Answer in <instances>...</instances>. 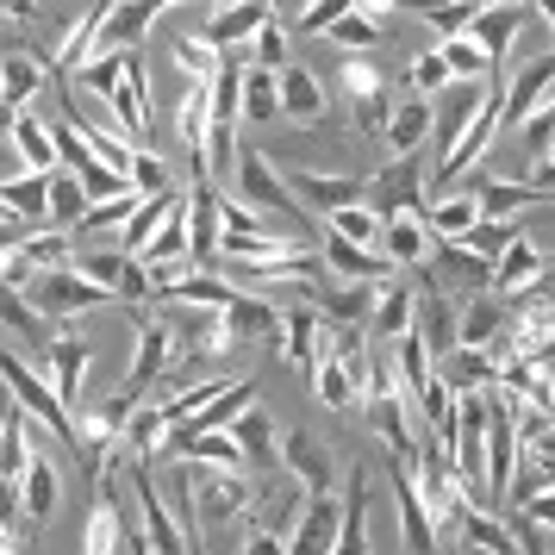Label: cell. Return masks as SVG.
Wrapping results in <instances>:
<instances>
[{
    "label": "cell",
    "mask_w": 555,
    "mask_h": 555,
    "mask_svg": "<svg viewBox=\"0 0 555 555\" xmlns=\"http://www.w3.org/2000/svg\"><path fill=\"white\" fill-rule=\"evenodd\" d=\"M81 212H88V194H81L76 169H51V225L56 231H76Z\"/></svg>",
    "instance_id": "ab89813d"
},
{
    "label": "cell",
    "mask_w": 555,
    "mask_h": 555,
    "mask_svg": "<svg viewBox=\"0 0 555 555\" xmlns=\"http://www.w3.org/2000/svg\"><path fill=\"white\" fill-rule=\"evenodd\" d=\"M20 262H26L31 275H51V269H69V262H76V237H69V231H56V225L26 231V250H20Z\"/></svg>",
    "instance_id": "836d02e7"
},
{
    "label": "cell",
    "mask_w": 555,
    "mask_h": 555,
    "mask_svg": "<svg viewBox=\"0 0 555 555\" xmlns=\"http://www.w3.org/2000/svg\"><path fill=\"white\" fill-rule=\"evenodd\" d=\"M169 56H176V69H181L188 81H212L219 69H225V51H212L201 31H181L176 51H169Z\"/></svg>",
    "instance_id": "f35d334b"
},
{
    "label": "cell",
    "mask_w": 555,
    "mask_h": 555,
    "mask_svg": "<svg viewBox=\"0 0 555 555\" xmlns=\"http://www.w3.org/2000/svg\"><path fill=\"white\" fill-rule=\"evenodd\" d=\"M412 337L430 350V362H443L450 350H462V344H455V306H450V294H437V287H430V294H418Z\"/></svg>",
    "instance_id": "cb8c5ba5"
},
{
    "label": "cell",
    "mask_w": 555,
    "mask_h": 555,
    "mask_svg": "<svg viewBox=\"0 0 555 555\" xmlns=\"http://www.w3.org/2000/svg\"><path fill=\"white\" fill-rule=\"evenodd\" d=\"M287 194H294V206H300L306 219H331L337 206H356L362 201V188L369 181H356V176H325V169H287Z\"/></svg>",
    "instance_id": "277c9868"
},
{
    "label": "cell",
    "mask_w": 555,
    "mask_h": 555,
    "mask_svg": "<svg viewBox=\"0 0 555 555\" xmlns=\"http://www.w3.org/2000/svg\"><path fill=\"white\" fill-rule=\"evenodd\" d=\"M437 131V106L425 101V94H400L393 101V113H387V131H380L375 144L387 163H400V156H418L425 151V138Z\"/></svg>",
    "instance_id": "8992f818"
},
{
    "label": "cell",
    "mask_w": 555,
    "mask_h": 555,
    "mask_svg": "<svg viewBox=\"0 0 555 555\" xmlns=\"http://www.w3.org/2000/svg\"><path fill=\"white\" fill-rule=\"evenodd\" d=\"M455 530H462V543H468V550L525 555V543H518V530H512V518H500L493 505H462V512H455Z\"/></svg>",
    "instance_id": "7402d4cb"
},
{
    "label": "cell",
    "mask_w": 555,
    "mask_h": 555,
    "mask_svg": "<svg viewBox=\"0 0 555 555\" xmlns=\"http://www.w3.org/2000/svg\"><path fill=\"white\" fill-rule=\"evenodd\" d=\"M319 225L331 231V237H344V244H356V250H380V212L369 201L356 206H337L331 219H319Z\"/></svg>",
    "instance_id": "e575fe53"
},
{
    "label": "cell",
    "mask_w": 555,
    "mask_h": 555,
    "mask_svg": "<svg viewBox=\"0 0 555 555\" xmlns=\"http://www.w3.org/2000/svg\"><path fill=\"white\" fill-rule=\"evenodd\" d=\"M244 63H256V69H287V63H294V38L281 26V13L244 44Z\"/></svg>",
    "instance_id": "60d3db41"
},
{
    "label": "cell",
    "mask_w": 555,
    "mask_h": 555,
    "mask_svg": "<svg viewBox=\"0 0 555 555\" xmlns=\"http://www.w3.org/2000/svg\"><path fill=\"white\" fill-rule=\"evenodd\" d=\"M425 225H430V237H437V244H462V237L480 225V201L468 194V188L437 194V201L425 206Z\"/></svg>",
    "instance_id": "d4e9b609"
},
{
    "label": "cell",
    "mask_w": 555,
    "mask_h": 555,
    "mask_svg": "<svg viewBox=\"0 0 555 555\" xmlns=\"http://www.w3.org/2000/svg\"><path fill=\"white\" fill-rule=\"evenodd\" d=\"M7 138H13V151H20V163H26L31 176H51V169H63V156H56V138H51V126H44L38 113H20Z\"/></svg>",
    "instance_id": "f1b7e54d"
},
{
    "label": "cell",
    "mask_w": 555,
    "mask_h": 555,
    "mask_svg": "<svg viewBox=\"0 0 555 555\" xmlns=\"http://www.w3.org/2000/svg\"><path fill=\"white\" fill-rule=\"evenodd\" d=\"M31 13H38V0H0V20H13V26H31Z\"/></svg>",
    "instance_id": "681fc988"
},
{
    "label": "cell",
    "mask_w": 555,
    "mask_h": 555,
    "mask_svg": "<svg viewBox=\"0 0 555 555\" xmlns=\"http://www.w3.org/2000/svg\"><path fill=\"white\" fill-rule=\"evenodd\" d=\"M0 201L13 219H26V225H51V176H13L0 181Z\"/></svg>",
    "instance_id": "1f68e13d"
},
{
    "label": "cell",
    "mask_w": 555,
    "mask_h": 555,
    "mask_svg": "<svg viewBox=\"0 0 555 555\" xmlns=\"http://www.w3.org/2000/svg\"><path fill=\"white\" fill-rule=\"evenodd\" d=\"M126 181H131V194H138V201H156V194H176V181H169V163H163V156H151V151H131Z\"/></svg>",
    "instance_id": "7bdbcfd3"
},
{
    "label": "cell",
    "mask_w": 555,
    "mask_h": 555,
    "mask_svg": "<svg viewBox=\"0 0 555 555\" xmlns=\"http://www.w3.org/2000/svg\"><path fill=\"white\" fill-rule=\"evenodd\" d=\"M412 312H418V287L387 281L375 294V312H369V344H400L405 331H412Z\"/></svg>",
    "instance_id": "603a6c76"
},
{
    "label": "cell",
    "mask_w": 555,
    "mask_h": 555,
    "mask_svg": "<svg viewBox=\"0 0 555 555\" xmlns=\"http://www.w3.org/2000/svg\"><path fill=\"white\" fill-rule=\"evenodd\" d=\"M81 194H88V206H101V201H119V194H131V181L119 176V169H106L101 156H94V163H88V169H81Z\"/></svg>",
    "instance_id": "7dc6e473"
},
{
    "label": "cell",
    "mask_w": 555,
    "mask_h": 555,
    "mask_svg": "<svg viewBox=\"0 0 555 555\" xmlns=\"http://www.w3.org/2000/svg\"><path fill=\"white\" fill-rule=\"evenodd\" d=\"M88 362H94V356H88V344L63 331V337H51V350L38 356L31 369L51 380V393H56L63 405H69V412H76V405H81V387H88Z\"/></svg>",
    "instance_id": "ba28073f"
},
{
    "label": "cell",
    "mask_w": 555,
    "mask_h": 555,
    "mask_svg": "<svg viewBox=\"0 0 555 555\" xmlns=\"http://www.w3.org/2000/svg\"><path fill=\"white\" fill-rule=\"evenodd\" d=\"M505 325H512V306H505L493 287L475 294L468 306H455V344H462V350H487Z\"/></svg>",
    "instance_id": "44dd1931"
},
{
    "label": "cell",
    "mask_w": 555,
    "mask_h": 555,
    "mask_svg": "<svg viewBox=\"0 0 555 555\" xmlns=\"http://www.w3.org/2000/svg\"><path fill=\"white\" fill-rule=\"evenodd\" d=\"M319 262H325L331 281H375V287H387L393 281V269H387V256L380 250H356V244H344V237H319Z\"/></svg>",
    "instance_id": "ffe728a7"
},
{
    "label": "cell",
    "mask_w": 555,
    "mask_h": 555,
    "mask_svg": "<svg viewBox=\"0 0 555 555\" xmlns=\"http://www.w3.org/2000/svg\"><path fill=\"white\" fill-rule=\"evenodd\" d=\"M518 219H480L475 231H468V237H462V250L468 256H480V262H487V269H493V256L505 250V244H512V237H518Z\"/></svg>",
    "instance_id": "f6af8a7d"
},
{
    "label": "cell",
    "mask_w": 555,
    "mask_h": 555,
    "mask_svg": "<svg viewBox=\"0 0 555 555\" xmlns=\"http://www.w3.org/2000/svg\"><path fill=\"white\" fill-rule=\"evenodd\" d=\"M369 500H375L369 468H350V480H344V525H337L331 555H375V543H369Z\"/></svg>",
    "instance_id": "e0dca14e"
},
{
    "label": "cell",
    "mask_w": 555,
    "mask_h": 555,
    "mask_svg": "<svg viewBox=\"0 0 555 555\" xmlns=\"http://www.w3.org/2000/svg\"><path fill=\"white\" fill-rule=\"evenodd\" d=\"M468 194L480 201V219H518V212H530V206L550 201L537 181H505V176H487V169L468 176Z\"/></svg>",
    "instance_id": "5bb4252c"
},
{
    "label": "cell",
    "mask_w": 555,
    "mask_h": 555,
    "mask_svg": "<svg viewBox=\"0 0 555 555\" xmlns=\"http://www.w3.org/2000/svg\"><path fill=\"white\" fill-rule=\"evenodd\" d=\"M430 250H437V237H430L425 212H393V219H380V256H387L393 275H400V269H425Z\"/></svg>",
    "instance_id": "8fae6325"
},
{
    "label": "cell",
    "mask_w": 555,
    "mask_h": 555,
    "mask_svg": "<svg viewBox=\"0 0 555 555\" xmlns=\"http://www.w3.org/2000/svg\"><path fill=\"white\" fill-rule=\"evenodd\" d=\"M543 269H550V256L537 250L525 231H518V237L493 256V281H487V287H493L500 300H518V294H530V287H537V275H543Z\"/></svg>",
    "instance_id": "9a60e30c"
},
{
    "label": "cell",
    "mask_w": 555,
    "mask_h": 555,
    "mask_svg": "<svg viewBox=\"0 0 555 555\" xmlns=\"http://www.w3.org/2000/svg\"><path fill=\"white\" fill-rule=\"evenodd\" d=\"M231 194H237V201H250L256 212H275L287 231H306V237H319V231H312V219H306L300 206H294L287 181L275 176V163H269L262 151H250V144L237 151V188H231Z\"/></svg>",
    "instance_id": "6da1fadb"
},
{
    "label": "cell",
    "mask_w": 555,
    "mask_h": 555,
    "mask_svg": "<svg viewBox=\"0 0 555 555\" xmlns=\"http://www.w3.org/2000/svg\"><path fill=\"white\" fill-rule=\"evenodd\" d=\"M281 468H287V480H300L306 493H337V480H331V450L312 430H287V437H281Z\"/></svg>",
    "instance_id": "2e32d148"
},
{
    "label": "cell",
    "mask_w": 555,
    "mask_h": 555,
    "mask_svg": "<svg viewBox=\"0 0 555 555\" xmlns=\"http://www.w3.org/2000/svg\"><path fill=\"white\" fill-rule=\"evenodd\" d=\"M312 400L331 405V412H350V405L362 400V387H356V375L337 356H319V362H312Z\"/></svg>",
    "instance_id": "d590c367"
},
{
    "label": "cell",
    "mask_w": 555,
    "mask_h": 555,
    "mask_svg": "<svg viewBox=\"0 0 555 555\" xmlns=\"http://www.w3.org/2000/svg\"><path fill=\"white\" fill-rule=\"evenodd\" d=\"M206 126H212V81H188V94L176 106V138L188 151V163L206 151Z\"/></svg>",
    "instance_id": "f546056e"
},
{
    "label": "cell",
    "mask_w": 555,
    "mask_h": 555,
    "mask_svg": "<svg viewBox=\"0 0 555 555\" xmlns=\"http://www.w3.org/2000/svg\"><path fill=\"white\" fill-rule=\"evenodd\" d=\"M0 380H7V393H13V405H20V412H31L38 425L56 430V437H63V443L76 450V418H69V405L56 400V393H51V380L38 375L31 362H20L13 350H0Z\"/></svg>",
    "instance_id": "3957f363"
},
{
    "label": "cell",
    "mask_w": 555,
    "mask_h": 555,
    "mask_svg": "<svg viewBox=\"0 0 555 555\" xmlns=\"http://www.w3.org/2000/svg\"><path fill=\"white\" fill-rule=\"evenodd\" d=\"M437 375L450 380V393H487V387L500 380V362L487 350H450L437 362Z\"/></svg>",
    "instance_id": "4dcf8cb0"
},
{
    "label": "cell",
    "mask_w": 555,
    "mask_h": 555,
    "mask_svg": "<svg viewBox=\"0 0 555 555\" xmlns=\"http://www.w3.org/2000/svg\"><path fill=\"white\" fill-rule=\"evenodd\" d=\"M0 81H7V106H13V113H31V101H38L44 81H51V63H44L38 51L0 56Z\"/></svg>",
    "instance_id": "4316f807"
},
{
    "label": "cell",
    "mask_w": 555,
    "mask_h": 555,
    "mask_svg": "<svg viewBox=\"0 0 555 555\" xmlns=\"http://www.w3.org/2000/svg\"><path fill=\"white\" fill-rule=\"evenodd\" d=\"M13 500H20V525H51L56 500H63V480H56V462L44 450V437L31 443V462L20 475V487H13Z\"/></svg>",
    "instance_id": "9c48e42d"
},
{
    "label": "cell",
    "mask_w": 555,
    "mask_h": 555,
    "mask_svg": "<svg viewBox=\"0 0 555 555\" xmlns=\"http://www.w3.org/2000/svg\"><path fill=\"white\" fill-rule=\"evenodd\" d=\"M344 13H356V0H312V7L300 13V31H312V38H325V31L337 26V20H344Z\"/></svg>",
    "instance_id": "c3c4849f"
},
{
    "label": "cell",
    "mask_w": 555,
    "mask_h": 555,
    "mask_svg": "<svg viewBox=\"0 0 555 555\" xmlns=\"http://www.w3.org/2000/svg\"><path fill=\"white\" fill-rule=\"evenodd\" d=\"M219 237H225V225H219V194L212 188H188V250H194V262H212L219 256Z\"/></svg>",
    "instance_id": "83f0119b"
},
{
    "label": "cell",
    "mask_w": 555,
    "mask_h": 555,
    "mask_svg": "<svg viewBox=\"0 0 555 555\" xmlns=\"http://www.w3.org/2000/svg\"><path fill=\"white\" fill-rule=\"evenodd\" d=\"M369 206H375L380 219H393V212H425V206H418V169H412V156H400V163L380 169Z\"/></svg>",
    "instance_id": "484cf974"
},
{
    "label": "cell",
    "mask_w": 555,
    "mask_h": 555,
    "mask_svg": "<svg viewBox=\"0 0 555 555\" xmlns=\"http://www.w3.org/2000/svg\"><path fill=\"white\" fill-rule=\"evenodd\" d=\"M393 7H405V13H425V20H443L455 0H393Z\"/></svg>",
    "instance_id": "f907efd6"
},
{
    "label": "cell",
    "mask_w": 555,
    "mask_h": 555,
    "mask_svg": "<svg viewBox=\"0 0 555 555\" xmlns=\"http://www.w3.org/2000/svg\"><path fill=\"white\" fill-rule=\"evenodd\" d=\"M468 555H493V550H468Z\"/></svg>",
    "instance_id": "db71d44e"
},
{
    "label": "cell",
    "mask_w": 555,
    "mask_h": 555,
    "mask_svg": "<svg viewBox=\"0 0 555 555\" xmlns=\"http://www.w3.org/2000/svg\"><path fill=\"white\" fill-rule=\"evenodd\" d=\"M231 437H237V450H244V462H250V468H275V462H281V437H275V425H269L256 405L237 418V425H231Z\"/></svg>",
    "instance_id": "8d00e7d4"
},
{
    "label": "cell",
    "mask_w": 555,
    "mask_h": 555,
    "mask_svg": "<svg viewBox=\"0 0 555 555\" xmlns=\"http://www.w3.org/2000/svg\"><path fill=\"white\" fill-rule=\"evenodd\" d=\"M106 106H113V119H119V131H126V144L138 138V131H151V76H144V51H131L126 81L106 94ZM131 151H138V144H131Z\"/></svg>",
    "instance_id": "d6986e66"
},
{
    "label": "cell",
    "mask_w": 555,
    "mask_h": 555,
    "mask_svg": "<svg viewBox=\"0 0 555 555\" xmlns=\"http://www.w3.org/2000/svg\"><path fill=\"white\" fill-rule=\"evenodd\" d=\"M337 88H344L356 106L375 101V94H387V76H380V51H350V56H344V63H337Z\"/></svg>",
    "instance_id": "74e56055"
},
{
    "label": "cell",
    "mask_w": 555,
    "mask_h": 555,
    "mask_svg": "<svg viewBox=\"0 0 555 555\" xmlns=\"http://www.w3.org/2000/svg\"><path fill=\"white\" fill-rule=\"evenodd\" d=\"M331 113V94L319 69H306V63H287L281 69V119H294V126H325Z\"/></svg>",
    "instance_id": "ac0fdd59"
},
{
    "label": "cell",
    "mask_w": 555,
    "mask_h": 555,
    "mask_svg": "<svg viewBox=\"0 0 555 555\" xmlns=\"http://www.w3.org/2000/svg\"><path fill=\"white\" fill-rule=\"evenodd\" d=\"M337 525H344V493H312L300 512V525H294V537L281 543V555H331Z\"/></svg>",
    "instance_id": "4fadbf2b"
},
{
    "label": "cell",
    "mask_w": 555,
    "mask_h": 555,
    "mask_svg": "<svg viewBox=\"0 0 555 555\" xmlns=\"http://www.w3.org/2000/svg\"><path fill=\"white\" fill-rule=\"evenodd\" d=\"M212 7H244V0H212Z\"/></svg>",
    "instance_id": "816d5d0a"
},
{
    "label": "cell",
    "mask_w": 555,
    "mask_h": 555,
    "mask_svg": "<svg viewBox=\"0 0 555 555\" xmlns=\"http://www.w3.org/2000/svg\"><path fill=\"white\" fill-rule=\"evenodd\" d=\"M275 20V0H244V7H212L206 13V26H201V38L212 44V51H244L256 31Z\"/></svg>",
    "instance_id": "7c38bea8"
},
{
    "label": "cell",
    "mask_w": 555,
    "mask_h": 555,
    "mask_svg": "<svg viewBox=\"0 0 555 555\" xmlns=\"http://www.w3.org/2000/svg\"><path fill=\"white\" fill-rule=\"evenodd\" d=\"M0 106H7V81H0Z\"/></svg>",
    "instance_id": "f5cc1de1"
},
{
    "label": "cell",
    "mask_w": 555,
    "mask_h": 555,
    "mask_svg": "<svg viewBox=\"0 0 555 555\" xmlns=\"http://www.w3.org/2000/svg\"><path fill=\"white\" fill-rule=\"evenodd\" d=\"M219 319H225V331L237 337V344H269V350L281 356V306L269 300V294L237 287V300H231Z\"/></svg>",
    "instance_id": "30bf717a"
},
{
    "label": "cell",
    "mask_w": 555,
    "mask_h": 555,
    "mask_svg": "<svg viewBox=\"0 0 555 555\" xmlns=\"http://www.w3.org/2000/svg\"><path fill=\"white\" fill-rule=\"evenodd\" d=\"M437 51H443V63H450L455 81H480L493 63H487V51H480L468 31H450V38H437Z\"/></svg>",
    "instance_id": "b9f144b4"
},
{
    "label": "cell",
    "mask_w": 555,
    "mask_h": 555,
    "mask_svg": "<svg viewBox=\"0 0 555 555\" xmlns=\"http://www.w3.org/2000/svg\"><path fill=\"white\" fill-rule=\"evenodd\" d=\"M20 294L31 300V312H44L51 325H69V319H81V312H94V306H106L113 294L106 287H94L88 275H76V269H51V275H26L20 281Z\"/></svg>",
    "instance_id": "7a4b0ae2"
},
{
    "label": "cell",
    "mask_w": 555,
    "mask_h": 555,
    "mask_svg": "<svg viewBox=\"0 0 555 555\" xmlns=\"http://www.w3.org/2000/svg\"><path fill=\"white\" fill-rule=\"evenodd\" d=\"M169 344H176L169 319H163V312H144V319H138V356H131V369H126V393L131 400H144L156 380L169 375Z\"/></svg>",
    "instance_id": "52a82bcc"
},
{
    "label": "cell",
    "mask_w": 555,
    "mask_h": 555,
    "mask_svg": "<svg viewBox=\"0 0 555 555\" xmlns=\"http://www.w3.org/2000/svg\"><path fill=\"white\" fill-rule=\"evenodd\" d=\"M281 119V69L244 63V126H275Z\"/></svg>",
    "instance_id": "d6a6232c"
},
{
    "label": "cell",
    "mask_w": 555,
    "mask_h": 555,
    "mask_svg": "<svg viewBox=\"0 0 555 555\" xmlns=\"http://www.w3.org/2000/svg\"><path fill=\"white\" fill-rule=\"evenodd\" d=\"M325 38L337 44V51H380V38H387V31H380V20H369V13L356 7V13H344Z\"/></svg>",
    "instance_id": "ee69618b"
},
{
    "label": "cell",
    "mask_w": 555,
    "mask_h": 555,
    "mask_svg": "<svg viewBox=\"0 0 555 555\" xmlns=\"http://www.w3.org/2000/svg\"><path fill=\"white\" fill-rule=\"evenodd\" d=\"M550 88H555V51H537L530 63L505 69V131L530 126V113L550 101Z\"/></svg>",
    "instance_id": "5b68a950"
},
{
    "label": "cell",
    "mask_w": 555,
    "mask_h": 555,
    "mask_svg": "<svg viewBox=\"0 0 555 555\" xmlns=\"http://www.w3.org/2000/svg\"><path fill=\"white\" fill-rule=\"evenodd\" d=\"M450 63H443V51H425V56H412V69H405V94H437V88H450Z\"/></svg>",
    "instance_id": "bcb514c9"
}]
</instances>
